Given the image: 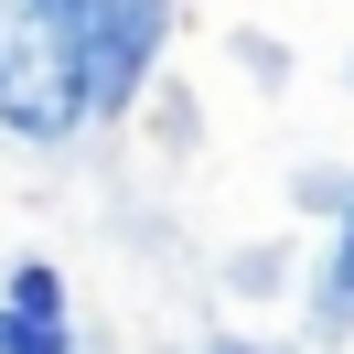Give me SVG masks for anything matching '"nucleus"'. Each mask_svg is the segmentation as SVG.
Segmentation results:
<instances>
[{
    "mask_svg": "<svg viewBox=\"0 0 354 354\" xmlns=\"http://www.w3.org/2000/svg\"><path fill=\"white\" fill-rule=\"evenodd\" d=\"M86 118V0H0V129L65 140Z\"/></svg>",
    "mask_w": 354,
    "mask_h": 354,
    "instance_id": "obj_1",
    "label": "nucleus"
},
{
    "mask_svg": "<svg viewBox=\"0 0 354 354\" xmlns=\"http://www.w3.org/2000/svg\"><path fill=\"white\" fill-rule=\"evenodd\" d=\"M161 22H172V0H86V118L140 97V75L161 54Z\"/></svg>",
    "mask_w": 354,
    "mask_h": 354,
    "instance_id": "obj_2",
    "label": "nucleus"
},
{
    "mask_svg": "<svg viewBox=\"0 0 354 354\" xmlns=\"http://www.w3.org/2000/svg\"><path fill=\"white\" fill-rule=\"evenodd\" d=\"M0 354H75V333H65V279H54L44 258H22L11 290H0Z\"/></svg>",
    "mask_w": 354,
    "mask_h": 354,
    "instance_id": "obj_3",
    "label": "nucleus"
},
{
    "mask_svg": "<svg viewBox=\"0 0 354 354\" xmlns=\"http://www.w3.org/2000/svg\"><path fill=\"white\" fill-rule=\"evenodd\" d=\"M322 322H333V333H354V204H344L333 258H322Z\"/></svg>",
    "mask_w": 354,
    "mask_h": 354,
    "instance_id": "obj_4",
    "label": "nucleus"
},
{
    "mask_svg": "<svg viewBox=\"0 0 354 354\" xmlns=\"http://www.w3.org/2000/svg\"><path fill=\"white\" fill-rule=\"evenodd\" d=\"M204 354H258V344H204Z\"/></svg>",
    "mask_w": 354,
    "mask_h": 354,
    "instance_id": "obj_5",
    "label": "nucleus"
}]
</instances>
